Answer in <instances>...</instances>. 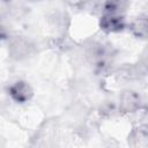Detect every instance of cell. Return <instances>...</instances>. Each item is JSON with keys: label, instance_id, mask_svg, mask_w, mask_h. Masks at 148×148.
I'll return each instance as SVG.
<instances>
[{"label": "cell", "instance_id": "cell-6", "mask_svg": "<svg viewBox=\"0 0 148 148\" xmlns=\"http://www.w3.org/2000/svg\"><path fill=\"white\" fill-rule=\"evenodd\" d=\"M132 36L140 40H148V14H140L128 23Z\"/></svg>", "mask_w": 148, "mask_h": 148}, {"label": "cell", "instance_id": "cell-13", "mask_svg": "<svg viewBox=\"0 0 148 148\" xmlns=\"http://www.w3.org/2000/svg\"><path fill=\"white\" fill-rule=\"evenodd\" d=\"M34 1H39V0H34Z\"/></svg>", "mask_w": 148, "mask_h": 148}, {"label": "cell", "instance_id": "cell-4", "mask_svg": "<svg viewBox=\"0 0 148 148\" xmlns=\"http://www.w3.org/2000/svg\"><path fill=\"white\" fill-rule=\"evenodd\" d=\"M112 74L118 82H123V83L136 82L146 75L139 62H124L114 67Z\"/></svg>", "mask_w": 148, "mask_h": 148}, {"label": "cell", "instance_id": "cell-7", "mask_svg": "<svg viewBox=\"0 0 148 148\" xmlns=\"http://www.w3.org/2000/svg\"><path fill=\"white\" fill-rule=\"evenodd\" d=\"M128 143L133 147H148V124L134 127L128 135Z\"/></svg>", "mask_w": 148, "mask_h": 148}, {"label": "cell", "instance_id": "cell-8", "mask_svg": "<svg viewBox=\"0 0 148 148\" xmlns=\"http://www.w3.org/2000/svg\"><path fill=\"white\" fill-rule=\"evenodd\" d=\"M130 6H131V0H104L102 8L103 12L106 13L125 15Z\"/></svg>", "mask_w": 148, "mask_h": 148}, {"label": "cell", "instance_id": "cell-9", "mask_svg": "<svg viewBox=\"0 0 148 148\" xmlns=\"http://www.w3.org/2000/svg\"><path fill=\"white\" fill-rule=\"evenodd\" d=\"M117 112H119L118 105H117V102H113V101H105L99 108V114L103 117H112Z\"/></svg>", "mask_w": 148, "mask_h": 148}, {"label": "cell", "instance_id": "cell-5", "mask_svg": "<svg viewBox=\"0 0 148 148\" xmlns=\"http://www.w3.org/2000/svg\"><path fill=\"white\" fill-rule=\"evenodd\" d=\"M7 94L16 104H25L35 96L32 86L25 80H16L12 82L7 88Z\"/></svg>", "mask_w": 148, "mask_h": 148}, {"label": "cell", "instance_id": "cell-12", "mask_svg": "<svg viewBox=\"0 0 148 148\" xmlns=\"http://www.w3.org/2000/svg\"><path fill=\"white\" fill-rule=\"evenodd\" d=\"M142 110L148 114V102H145V105H143V108H142Z\"/></svg>", "mask_w": 148, "mask_h": 148}, {"label": "cell", "instance_id": "cell-10", "mask_svg": "<svg viewBox=\"0 0 148 148\" xmlns=\"http://www.w3.org/2000/svg\"><path fill=\"white\" fill-rule=\"evenodd\" d=\"M138 62L141 66V68L143 69V72L146 74H148V49L142 52V54H141L140 59L138 60Z\"/></svg>", "mask_w": 148, "mask_h": 148}, {"label": "cell", "instance_id": "cell-1", "mask_svg": "<svg viewBox=\"0 0 148 148\" xmlns=\"http://www.w3.org/2000/svg\"><path fill=\"white\" fill-rule=\"evenodd\" d=\"M117 105H118L119 113L132 114L142 110L145 105V101L140 95V92H138L134 89L126 88L119 92Z\"/></svg>", "mask_w": 148, "mask_h": 148}, {"label": "cell", "instance_id": "cell-2", "mask_svg": "<svg viewBox=\"0 0 148 148\" xmlns=\"http://www.w3.org/2000/svg\"><path fill=\"white\" fill-rule=\"evenodd\" d=\"M32 50H34L32 43L30 42V39H28L24 36L16 35V36H10L8 38V45H7L8 56L16 61L30 57Z\"/></svg>", "mask_w": 148, "mask_h": 148}, {"label": "cell", "instance_id": "cell-11", "mask_svg": "<svg viewBox=\"0 0 148 148\" xmlns=\"http://www.w3.org/2000/svg\"><path fill=\"white\" fill-rule=\"evenodd\" d=\"M64 1L67 3V6L72 8H80L86 3L87 0H64Z\"/></svg>", "mask_w": 148, "mask_h": 148}, {"label": "cell", "instance_id": "cell-3", "mask_svg": "<svg viewBox=\"0 0 148 148\" xmlns=\"http://www.w3.org/2000/svg\"><path fill=\"white\" fill-rule=\"evenodd\" d=\"M98 28L105 34H119L128 28L126 15L102 12L98 18Z\"/></svg>", "mask_w": 148, "mask_h": 148}]
</instances>
